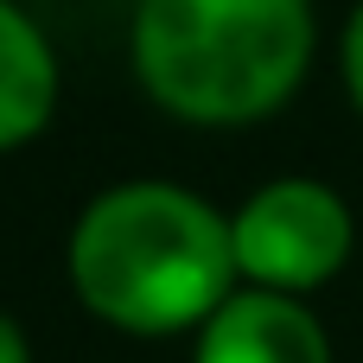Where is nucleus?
I'll return each mask as SVG.
<instances>
[{
	"mask_svg": "<svg viewBox=\"0 0 363 363\" xmlns=\"http://www.w3.org/2000/svg\"><path fill=\"white\" fill-rule=\"evenodd\" d=\"M313 0H140L134 77L191 128H249L313 70Z\"/></svg>",
	"mask_w": 363,
	"mask_h": 363,
	"instance_id": "f03ea898",
	"label": "nucleus"
},
{
	"mask_svg": "<svg viewBox=\"0 0 363 363\" xmlns=\"http://www.w3.org/2000/svg\"><path fill=\"white\" fill-rule=\"evenodd\" d=\"M0 363H32V345H26V332L0 313Z\"/></svg>",
	"mask_w": 363,
	"mask_h": 363,
	"instance_id": "0eeeda50",
	"label": "nucleus"
},
{
	"mask_svg": "<svg viewBox=\"0 0 363 363\" xmlns=\"http://www.w3.org/2000/svg\"><path fill=\"white\" fill-rule=\"evenodd\" d=\"M338 64H345V89H351V108L363 115V6L345 19V45H338Z\"/></svg>",
	"mask_w": 363,
	"mask_h": 363,
	"instance_id": "423d86ee",
	"label": "nucleus"
},
{
	"mask_svg": "<svg viewBox=\"0 0 363 363\" xmlns=\"http://www.w3.org/2000/svg\"><path fill=\"white\" fill-rule=\"evenodd\" d=\"M230 236H236L242 281L274 294H319L325 281L345 274L357 249L351 204L325 179H268L262 191L242 198Z\"/></svg>",
	"mask_w": 363,
	"mask_h": 363,
	"instance_id": "7ed1b4c3",
	"label": "nucleus"
},
{
	"mask_svg": "<svg viewBox=\"0 0 363 363\" xmlns=\"http://www.w3.org/2000/svg\"><path fill=\"white\" fill-rule=\"evenodd\" d=\"M57 108V57L26 6L0 0V153L45 134Z\"/></svg>",
	"mask_w": 363,
	"mask_h": 363,
	"instance_id": "39448f33",
	"label": "nucleus"
},
{
	"mask_svg": "<svg viewBox=\"0 0 363 363\" xmlns=\"http://www.w3.org/2000/svg\"><path fill=\"white\" fill-rule=\"evenodd\" d=\"M191 363H332V338L306 306V294H274L242 281L198 325Z\"/></svg>",
	"mask_w": 363,
	"mask_h": 363,
	"instance_id": "20e7f679",
	"label": "nucleus"
},
{
	"mask_svg": "<svg viewBox=\"0 0 363 363\" xmlns=\"http://www.w3.org/2000/svg\"><path fill=\"white\" fill-rule=\"evenodd\" d=\"M70 287L128 338L198 332L242 287L230 217L166 179L108 185L70 230Z\"/></svg>",
	"mask_w": 363,
	"mask_h": 363,
	"instance_id": "f257e3e1",
	"label": "nucleus"
}]
</instances>
